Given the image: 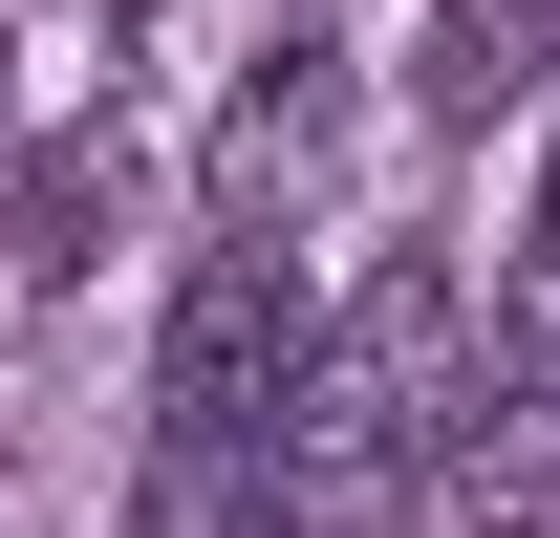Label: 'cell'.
I'll return each instance as SVG.
<instances>
[{
	"label": "cell",
	"instance_id": "3957f363",
	"mask_svg": "<svg viewBox=\"0 0 560 538\" xmlns=\"http://www.w3.org/2000/svg\"><path fill=\"white\" fill-rule=\"evenodd\" d=\"M431 517H453V538H560V388H539V366L453 409V453H431Z\"/></svg>",
	"mask_w": 560,
	"mask_h": 538
},
{
	"label": "cell",
	"instance_id": "6da1fadb",
	"mask_svg": "<svg viewBox=\"0 0 560 538\" xmlns=\"http://www.w3.org/2000/svg\"><path fill=\"white\" fill-rule=\"evenodd\" d=\"M453 409H475V302H453V259H388L346 324H324V366H302L280 495H302L324 538L410 517V495H431V453H453Z\"/></svg>",
	"mask_w": 560,
	"mask_h": 538
},
{
	"label": "cell",
	"instance_id": "8992f818",
	"mask_svg": "<svg viewBox=\"0 0 560 538\" xmlns=\"http://www.w3.org/2000/svg\"><path fill=\"white\" fill-rule=\"evenodd\" d=\"M0 108H22V44H0Z\"/></svg>",
	"mask_w": 560,
	"mask_h": 538
},
{
	"label": "cell",
	"instance_id": "7a4b0ae2",
	"mask_svg": "<svg viewBox=\"0 0 560 538\" xmlns=\"http://www.w3.org/2000/svg\"><path fill=\"white\" fill-rule=\"evenodd\" d=\"M195 173H215V237H280V215H302L324 173H346V66H324V44H259Z\"/></svg>",
	"mask_w": 560,
	"mask_h": 538
},
{
	"label": "cell",
	"instance_id": "277c9868",
	"mask_svg": "<svg viewBox=\"0 0 560 538\" xmlns=\"http://www.w3.org/2000/svg\"><path fill=\"white\" fill-rule=\"evenodd\" d=\"M86 215H108V151H44L22 173V280H86Z\"/></svg>",
	"mask_w": 560,
	"mask_h": 538
},
{
	"label": "cell",
	"instance_id": "5b68a950",
	"mask_svg": "<svg viewBox=\"0 0 560 538\" xmlns=\"http://www.w3.org/2000/svg\"><path fill=\"white\" fill-rule=\"evenodd\" d=\"M495 344L560 388V173H539V259H517V302H495Z\"/></svg>",
	"mask_w": 560,
	"mask_h": 538
}]
</instances>
